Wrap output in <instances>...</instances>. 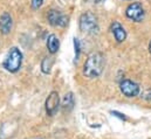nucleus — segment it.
<instances>
[{"label":"nucleus","instance_id":"nucleus-1","mask_svg":"<svg viewBox=\"0 0 151 139\" xmlns=\"http://www.w3.org/2000/svg\"><path fill=\"white\" fill-rule=\"evenodd\" d=\"M104 68V57L101 53L95 52L88 55L83 64V75L88 78L99 77Z\"/></svg>","mask_w":151,"mask_h":139},{"label":"nucleus","instance_id":"nucleus-2","mask_svg":"<svg viewBox=\"0 0 151 139\" xmlns=\"http://www.w3.org/2000/svg\"><path fill=\"white\" fill-rule=\"evenodd\" d=\"M22 64V53L18 47H12L2 62V67L9 72H18Z\"/></svg>","mask_w":151,"mask_h":139},{"label":"nucleus","instance_id":"nucleus-3","mask_svg":"<svg viewBox=\"0 0 151 139\" xmlns=\"http://www.w3.org/2000/svg\"><path fill=\"white\" fill-rule=\"evenodd\" d=\"M80 31L86 34H95L99 31V21L97 16L91 12H84L81 14L78 19Z\"/></svg>","mask_w":151,"mask_h":139},{"label":"nucleus","instance_id":"nucleus-4","mask_svg":"<svg viewBox=\"0 0 151 139\" xmlns=\"http://www.w3.org/2000/svg\"><path fill=\"white\" fill-rule=\"evenodd\" d=\"M69 18L58 9H50L47 14V21L54 27H66L68 25Z\"/></svg>","mask_w":151,"mask_h":139},{"label":"nucleus","instance_id":"nucleus-5","mask_svg":"<svg viewBox=\"0 0 151 139\" xmlns=\"http://www.w3.org/2000/svg\"><path fill=\"white\" fill-rule=\"evenodd\" d=\"M125 15L128 19L135 21V22H141L144 19V8L141 2H132L130 4L127 9H125Z\"/></svg>","mask_w":151,"mask_h":139},{"label":"nucleus","instance_id":"nucleus-6","mask_svg":"<svg viewBox=\"0 0 151 139\" xmlns=\"http://www.w3.org/2000/svg\"><path fill=\"white\" fill-rule=\"evenodd\" d=\"M119 90L125 97L131 98V97H136L139 95L141 88L136 82L131 80H122L119 83Z\"/></svg>","mask_w":151,"mask_h":139},{"label":"nucleus","instance_id":"nucleus-7","mask_svg":"<svg viewBox=\"0 0 151 139\" xmlns=\"http://www.w3.org/2000/svg\"><path fill=\"white\" fill-rule=\"evenodd\" d=\"M60 106V97L58 91H52L48 97L46 98V103H45V107H46V112L48 116H54Z\"/></svg>","mask_w":151,"mask_h":139},{"label":"nucleus","instance_id":"nucleus-8","mask_svg":"<svg viewBox=\"0 0 151 139\" xmlns=\"http://www.w3.org/2000/svg\"><path fill=\"white\" fill-rule=\"evenodd\" d=\"M13 26V19L8 12H4L0 15V33L7 35L11 33Z\"/></svg>","mask_w":151,"mask_h":139},{"label":"nucleus","instance_id":"nucleus-9","mask_svg":"<svg viewBox=\"0 0 151 139\" xmlns=\"http://www.w3.org/2000/svg\"><path fill=\"white\" fill-rule=\"evenodd\" d=\"M110 29H111V33H113L115 40H116L118 43L123 42V41L127 39V32H125L124 27H123V26H122L119 22L114 21L113 24H111Z\"/></svg>","mask_w":151,"mask_h":139},{"label":"nucleus","instance_id":"nucleus-10","mask_svg":"<svg viewBox=\"0 0 151 139\" xmlns=\"http://www.w3.org/2000/svg\"><path fill=\"white\" fill-rule=\"evenodd\" d=\"M59 47H60L59 37L55 34H50L47 39V49H48V52L50 54H55V53H58Z\"/></svg>","mask_w":151,"mask_h":139},{"label":"nucleus","instance_id":"nucleus-11","mask_svg":"<svg viewBox=\"0 0 151 139\" xmlns=\"http://www.w3.org/2000/svg\"><path fill=\"white\" fill-rule=\"evenodd\" d=\"M74 104H75V102H74V96H73V94L72 92H68V94H66L65 95V97H63V101H62V109H63V111L66 112H69L73 107H74Z\"/></svg>","mask_w":151,"mask_h":139},{"label":"nucleus","instance_id":"nucleus-12","mask_svg":"<svg viewBox=\"0 0 151 139\" xmlns=\"http://www.w3.org/2000/svg\"><path fill=\"white\" fill-rule=\"evenodd\" d=\"M54 64V57L52 56H46L42 61H41V71L43 74H49L50 69Z\"/></svg>","mask_w":151,"mask_h":139},{"label":"nucleus","instance_id":"nucleus-13","mask_svg":"<svg viewBox=\"0 0 151 139\" xmlns=\"http://www.w3.org/2000/svg\"><path fill=\"white\" fill-rule=\"evenodd\" d=\"M74 49H75V62L80 57V53H81V46H80V40L77 37H74Z\"/></svg>","mask_w":151,"mask_h":139},{"label":"nucleus","instance_id":"nucleus-14","mask_svg":"<svg viewBox=\"0 0 151 139\" xmlns=\"http://www.w3.org/2000/svg\"><path fill=\"white\" fill-rule=\"evenodd\" d=\"M42 2H43V0H32L31 1V7L33 9H39L42 6Z\"/></svg>","mask_w":151,"mask_h":139},{"label":"nucleus","instance_id":"nucleus-15","mask_svg":"<svg viewBox=\"0 0 151 139\" xmlns=\"http://www.w3.org/2000/svg\"><path fill=\"white\" fill-rule=\"evenodd\" d=\"M145 101H151V89H148L144 94H143V96H142Z\"/></svg>","mask_w":151,"mask_h":139},{"label":"nucleus","instance_id":"nucleus-16","mask_svg":"<svg viewBox=\"0 0 151 139\" xmlns=\"http://www.w3.org/2000/svg\"><path fill=\"white\" fill-rule=\"evenodd\" d=\"M111 113H113L114 116H116V117H119L121 119H125V117L122 116V113H118V112H116V111H111Z\"/></svg>","mask_w":151,"mask_h":139},{"label":"nucleus","instance_id":"nucleus-17","mask_svg":"<svg viewBox=\"0 0 151 139\" xmlns=\"http://www.w3.org/2000/svg\"><path fill=\"white\" fill-rule=\"evenodd\" d=\"M95 1V4H100V2H102V1H104V0H94Z\"/></svg>","mask_w":151,"mask_h":139},{"label":"nucleus","instance_id":"nucleus-18","mask_svg":"<svg viewBox=\"0 0 151 139\" xmlns=\"http://www.w3.org/2000/svg\"><path fill=\"white\" fill-rule=\"evenodd\" d=\"M149 52L151 53V41H150V43H149Z\"/></svg>","mask_w":151,"mask_h":139}]
</instances>
